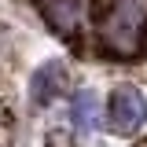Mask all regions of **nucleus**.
I'll return each mask as SVG.
<instances>
[{
	"mask_svg": "<svg viewBox=\"0 0 147 147\" xmlns=\"http://www.w3.org/2000/svg\"><path fill=\"white\" fill-rule=\"evenodd\" d=\"M74 118L81 129H96V118H99V99L92 88H81L74 96Z\"/></svg>",
	"mask_w": 147,
	"mask_h": 147,
	"instance_id": "obj_5",
	"label": "nucleus"
},
{
	"mask_svg": "<svg viewBox=\"0 0 147 147\" xmlns=\"http://www.w3.org/2000/svg\"><path fill=\"white\" fill-rule=\"evenodd\" d=\"M40 18L59 37H74L81 22V0H40Z\"/></svg>",
	"mask_w": 147,
	"mask_h": 147,
	"instance_id": "obj_4",
	"label": "nucleus"
},
{
	"mask_svg": "<svg viewBox=\"0 0 147 147\" xmlns=\"http://www.w3.org/2000/svg\"><path fill=\"white\" fill-rule=\"evenodd\" d=\"M147 125V99L132 85H118L107 99V129L118 136H136Z\"/></svg>",
	"mask_w": 147,
	"mask_h": 147,
	"instance_id": "obj_2",
	"label": "nucleus"
},
{
	"mask_svg": "<svg viewBox=\"0 0 147 147\" xmlns=\"http://www.w3.org/2000/svg\"><path fill=\"white\" fill-rule=\"evenodd\" d=\"M144 33H147L144 4L140 0H118V7L103 22V44H107V52L129 59V55H136L144 48Z\"/></svg>",
	"mask_w": 147,
	"mask_h": 147,
	"instance_id": "obj_1",
	"label": "nucleus"
},
{
	"mask_svg": "<svg viewBox=\"0 0 147 147\" xmlns=\"http://www.w3.org/2000/svg\"><path fill=\"white\" fill-rule=\"evenodd\" d=\"M66 81H70V70H66V63L63 59H48V63H40L30 77V99H33L37 107H48L55 103L63 92H66Z\"/></svg>",
	"mask_w": 147,
	"mask_h": 147,
	"instance_id": "obj_3",
	"label": "nucleus"
}]
</instances>
